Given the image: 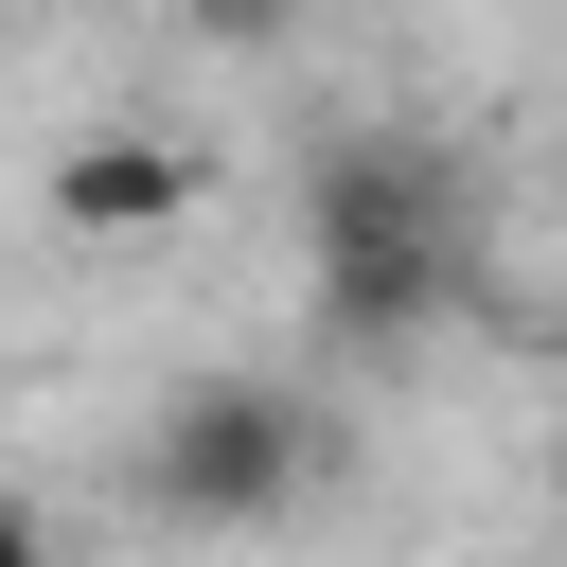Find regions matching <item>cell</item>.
<instances>
[{
	"mask_svg": "<svg viewBox=\"0 0 567 567\" xmlns=\"http://www.w3.org/2000/svg\"><path fill=\"white\" fill-rule=\"evenodd\" d=\"M177 213H195V142H159V124L53 142V230H177Z\"/></svg>",
	"mask_w": 567,
	"mask_h": 567,
	"instance_id": "3957f363",
	"label": "cell"
},
{
	"mask_svg": "<svg viewBox=\"0 0 567 567\" xmlns=\"http://www.w3.org/2000/svg\"><path fill=\"white\" fill-rule=\"evenodd\" d=\"M301 213H319V319H337V337H408V319L443 301V266H461L425 142H337V159L301 177Z\"/></svg>",
	"mask_w": 567,
	"mask_h": 567,
	"instance_id": "6da1fadb",
	"label": "cell"
},
{
	"mask_svg": "<svg viewBox=\"0 0 567 567\" xmlns=\"http://www.w3.org/2000/svg\"><path fill=\"white\" fill-rule=\"evenodd\" d=\"M177 18H195V35H213V53H266V35H284V18H301V0H177Z\"/></svg>",
	"mask_w": 567,
	"mask_h": 567,
	"instance_id": "277c9868",
	"label": "cell"
},
{
	"mask_svg": "<svg viewBox=\"0 0 567 567\" xmlns=\"http://www.w3.org/2000/svg\"><path fill=\"white\" fill-rule=\"evenodd\" d=\"M301 478H319V408L266 390V372H195V390L142 425V496H159L177 532H248V514H284Z\"/></svg>",
	"mask_w": 567,
	"mask_h": 567,
	"instance_id": "7a4b0ae2",
	"label": "cell"
},
{
	"mask_svg": "<svg viewBox=\"0 0 567 567\" xmlns=\"http://www.w3.org/2000/svg\"><path fill=\"white\" fill-rule=\"evenodd\" d=\"M0 567H53V549H35V514H18V496H0Z\"/></svg>",
	"mask_w": 567,
	"mask_h": 567,
	"instance_id": "5b68a950",
	"label": "cell"
}]
</instances>
